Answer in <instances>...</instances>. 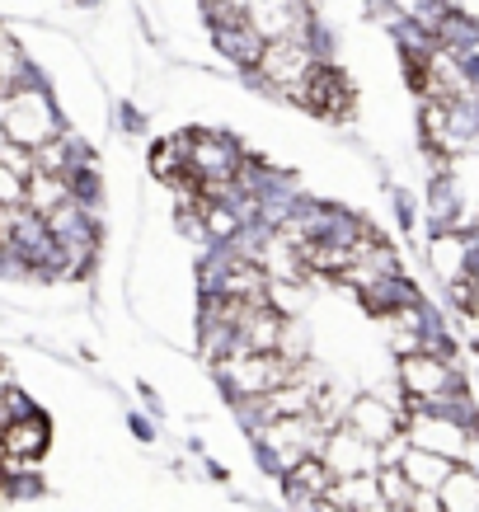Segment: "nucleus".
Returning <instances> with one entry per match:
<instances>
[{
  "label": "nucleus",
  "mask_w": 479,
  "mask_h": 512,
  "mask_svg": "<svg viewBox=\"0 0 479 512\" xmlns=\"http://www.w3.org/2000/svg\"><path fill=\"white\" fill-rule=\"evenodd\" d=\"M334 503L353 512H381L386 508V494H381V475H339L334 489H329Z\"/></svg>",
  "instance_id": "10"
},
{
  "label": "nucleus",
  "mask_w": 479,
  "mask_h": 512,
  "mask_svg": "<svg viewBox=\"0 0 479 512\" xmlns=\"http://www.w3.org/2000/svg\"><path fill=\"white\" fill-rule=\"evenodd\" d=\"M376 475H381V494H386V508L390 512H404L409 503H414L418 489H414V480L404 475V466H381Z\"/></svg>",
  "instance_id": "14"
},
{
  "label": "nucleus",
  "mask_w": 479,
  "mask_h": 512,
  "mask_svg": "<svg viewBox=\"0 0 479 512\" xmlns=\"http://www.w3.org/2000/svg\"><path fill=\"white\" fill-rule=\"evenodd\" d=\"M433 259L442 268V278H461V240L456 235H442L433 245Z\"/></svg>",
  "instance_id": "15"
},
{
  "label": "nucleus",
  "mask_w": 479,
  "mask_h": 512,
  "mask_svg": "<svg viewBox=\"0 0 479 512\" xmlns=\"http://www.w3.org/2000/svg\"><path fill=\"white\" fill-rule=\"evenodd\" d=\"M329 461L334 475H371V470H381V447L367 442V437H357L348 423H343L339 433H329L325 451H320Z\"/></svg>",
  "instance_id": "5"
},
{
  "label": "nucleus",
  "mask_w": 479,
  "mask_h": 512,
  "mask_svg": "<svg viewBox=\"0 0 479 512\" xmlns=\"http://www.w3.org/2000/svg\"><path fill=\"white\" fill-rule=\"evenodd\" d=\"M259 76L268 85H282V90H301V80L310 76V52L301 47V38H273L263 47Z\"/></svg>",
  "instance_id": "4"
},
{
  "label": "nucleus",
  "mask_w": 479,
  "mask_h": 512,
  "mask_svg": "<svg viewBox=\"0 0 479 512\" xmlns=\"http://www.w3.org/2000/svg\"><path fill=\"white\" fill-rule=\"evenodd\" d=\"M465 442H470V433H465L461 423L437 419V414H423V409H418L414 423H409V447H423V451H437V456L461 461Z\"/></svg>",
  "instance_id": "8"
},
{
  "label": "nucleus",
  "mask_w": 479,
  "mask_h": 512,
  "mask_svg": "<svg viewBox=\"0 0 479 512\" xmlns=\"http://www.w3.org/2000/svg\"><path fill=\"white\" fill-rule=\"evenodd\" d=\"M437 494H442V508L447 512H479V470L456 466L451 480L442 484Z\"/></svg>",
  "instance_id": "13"
},
{
  "label": "nucleus",
  "mask_w": 479,
  "mask_h": 512,
  "mask_svg": "<svg viewBox=\"0 0 479 512\" xmlns=\"http://www.w3.org/2000/svg\"><path fill=\"white\" fill-rule=\"evenodd\" d=\"M400 381H404V390H409V404H414V409H433V404L447 400V390H451L447 362L433 353H404Z\"/></svg>",
  "instance_id": "3"
},
{
  "label": "nucleus",
  "mask_w": 479,
  "mask_h": 512,
  "mask_svg": "<svg viewBox=\"0 0 479 512\" xmlns=\"http://www.w3.org/2000/svg\"><path fill=\"white\" fill-rule=\"evenodd\" d=\"M404 512H447V508H442V494H433V489H418L414 503H409Z\"/></svg>",
  "instance_id": "16"
},
{
  "label": "nucleus",
  "mask_w": 479,
  "mask_h": 512,
  "mask_svg": "<svg viewBox=\"0 0 479 512\" xmlns=\"http://www.w3.org/2000/svg\"><path fill=\"white\" fill-rule=\"evenodd\" d=\"M296 99H301L310 113L339 118V113H348V104H353V90H348V80H343L339 71H329V66H310V76L301 80Z\"/></svg>",
  "instance_id": "6"
},
{
  "label": "nucleus",
  "mask_w": 479,
  "mask_h": 512,
  "mask_svg": "<svg viewBox=\"0 0 479 512\" xmlns=\"http://www.w3.org/2000/svg\"><path fill=\"white\" fill-rule=\"evenodd\" d=\"M315 512H353V508H343V503H334V498H320V503H315Z\"/></svg>",
  "instance_id": "17"
},
{
  "label": "nucleus",
  "mask_w": 479,
  "mask_h": 512,
  "mask_svg": "<svg viewBox=\"0 0 479 512\" xmlns=\"http://www.w3.org/2000/svg\"><path fill=\"white\" fill-rule=\"evenodd\" d=\"M0 118H5V141H19V146H33V151L47 146V141H57V123H52V113H47L38 90L10 85L5 104H0Z\"/></svg>",
  "instance_id": "2"
},
{
  "label": "nucleus",
  "mask_w": 479,
  "mask_h": 512,
  "mask_svg": "<svg viewBox=\"0 0 479 512\" xmlns=\"http://www.w3.org/2000/svg\"><path fill=\"white\" fill-rule=\"evenodd\" d=\"M47 447V423L33 414V419H15L5 428V456L10 461H38V451Z\"/></svg>",
  "instance_id": "12"
},
{
  "label": "nucleus",
  "mask_w": 479,
  "mask_h": 512,
  "mask_svg": "<svg viewBox=\"0 0 479 512\" xmlns=\"http://www.w3.org/2000/svg\"><path fill=\"white\" fill-rule=\"evenodd\" d=\"M343 423H348L357 437L376 442V447H386V442H395V437H400V423H395V414H390L381 400H371V395L353 400V409H348V419H343Z\"/></svg>",
  "instance_id": "9"
},
{
  "label": "nucleus",
  "mask_w": 479,
  "mask_h": 512,
  "mask_svg": "<svg viewBox=\"0 0 479 512\" xmlns=\"http://www.w3.org/2000/svg\"><path fill=\"white\" fill-rule=\"evenodd\" d=\"M334 470H329L325 456H306V461H296L292 470H287V498H292L296 512H315V503L320 498H329V489H334Z\"/></svg>",
  "instance_id": "7"
},
{
  "label": "nucleus",
  "mask_w": 479,
  "mask_h": 512,
  "mask_svg": "<svg viewBox=\"0 0 479 512\" xmlns=\"http://www.w3.org/2000/svg\"><path fill=\"white\" fill-rule=\"evenodd\" d=\"M301 372V362H292L287 353H231L221 357V376L235 386V395H245V400H259L268 390L287 386L292 376Z\"/></svg>",
  "instance_id": "1"
},
{
  "label": "nucleus",
  "mask_w": 479,
  "mask_h": 512,
  "mask_svg": "<svg viewBox=\"0 0 479 512\" xmlns=\"http://www.w3.org/2000/svg\"><path fill=\"white\" fill-rule=\"evenodd\" d=\"M404 475H409V480H414V489H442V484L451 480V456H437V451H423V447H409L404 451Z\"/></svg>",
  "instance_id": "11"
}]
</instances>
